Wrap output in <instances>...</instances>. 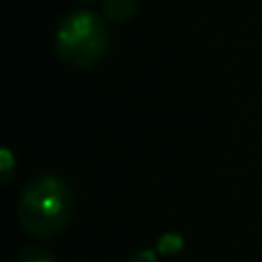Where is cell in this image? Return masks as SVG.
<instances>
[{
  "instance_id": "6da1fadb",
  "label": "cell",
  "mask_w": 262,
  "mask_h": 262,
  "mask_svg": "<svg viewBox=\"0 0 262 262\" xmlns=\"http://www.w3.org/2000/svg\"><path fill=\"white\" fill-rule=\"evenodd\" d=\"M76 199L70 184L51 172L31 178L16 203L18 223L27 233L41 239L61 233L72 223Z\"/></svg>"
},
{
  "instance_id": "7a4b0ae2",
  "label": "cell",
  "mask_w": 262,
  "mask_h": 262,
  "mask_svg": "<svg viewBox=\"0 0 262 262\" xmlns=\"http://www.w3.org/2000/svg\"><path fill=\"white\" fill-rule=\"evenodd\" d=\"M111 33L102 16L92 10L66 14L53 33V51L70 68L86 70L96 66L108 51Z\"/></svg>"
},
{
  "instance_id": "3957f363",
  "label": "cell",
  "mask_w": 262,
  "mask_h": 262,
  "mask_svg": "<svg viewBox=\"0 0 262 262\" xmlns=\"http://www.w3.org/2000/svg\"><path fill=\"white\" fill-rule=\"evenodd\" d=\"M139 0H102V14L106 20L123 25L135 16Z\"/></svg>"
},
{
  "instance_id": "277c9868",
  "label": "cell",
  "mask_w": 262,
  "mask_h": 262,
  "mask_svg": "<svg viewBox=\"0 0 262 262\" xmlns=\"http://www.w3.org/2000/svg\"><path fill=\"white\" fill-rule=\"evenodd\" d=\"M182 248H184V239H182V235L176 233V231L162 233L160 239H158V244H156V250H158V254H162V256H174V254H178Z\"/></svg>"
},
{
  "instance_id": "5b68a950",
  "label": "cell",
  "mask_w": 262,
  "mask_h": 262,
  "mask_svg": "<svg viewBox=\"0 0 262 262\" xmlns=\"http://www.w3.org/2000/svg\"><path fill=\"white\" fill-rule=\"evenodd\" d=\"M14 262H55L53 254L41 246H25L18 254Z\"/></svg>"
},
{
  "instance_id": "8992f818",
  "label": "cell",
  "mask_w": 262,
  "mask_h": 262,
  "mask_svg": "<svg viewBox=\"0 0 262 262\" xmlns=\"http://www.w3.org/2000/svg\"><path fill=\"white\" fill-rule=\"evenodd\" d=\"M16 170V158L12 154V149L0 145V186L10 182Z\"/></svg>"
},
{
  "instance_id": "52a82bcc",
  "label": "cell",
  "mask_w": 262,
  "mask_h": 262,
  "mask_svg": "<svg viewBox=\"0 0 262 262\" xmlns=\"http://www.w3.org/2000/svg\"><path fill=\"white\" fill-rule=\"evenodd\" d=\"M129 262H158V256L154 250H141L133 258H129Z\"/></svg>"
},
{
  "instance_id": "ba28073f",
  "label": "cell",
  "mask_w": 262,
  "mask_h": 262,
  "mask_svg": "<svg viewBox=\"0 0 262 262\" xmlns=\"http://www.w3.org/2000/svg\"><path fill=\"white\" fill-rule=\"evenodd\" d=\"M74 2H80V4H92L94 0H74Z\"/></svg>"
}]
</instances>
